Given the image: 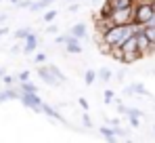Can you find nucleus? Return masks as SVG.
I'll return each mask as SVG.
<instances>
[{
    "mask_svg": "<svg viewBox=\"0 0 155 143\" xmlns=\"http://www.w3.org/2000/svg\"><path fill=\"white\" fill-rule=\"evenodd\" d=\"M151 4H153V11H155V0H153V2H151Z\"/></svg>",
    "mask_w": 155,
    "mask_h": 143,
    "instance_id": "nucleus-37",
    "label": "nucleus"
},
{
    "mask_svg": "<svg viewBox=\"0 0 155 143\" xmlns=\"http://www.w3.org/2000/svg\"><path fill=\"white\" fill-rule=\"evenodd\" d=\"M120 48H122V53H130V51H138L136 48V34H132L130 38H126L122 44H120Z\"/></svg>",
    "mask_w": 155,
    "mask_h": 143,
    "instance_id": "nucleus-9",
    "label": "nucleus"
},
{
    "mask_svg": "<svg viewBox=\"0 0 155 143\" xmlns=\"http://www.w3.org/2000/svg\"><path fill=\"white\" fill-rule=\"evenodd\" d=\"M48 70H51V74L52 76H54V78H57V80H59V82H61V84H63V80H65V76H63V72L59 70V68H57V65H48Z\"/></svg>",
    "mask_w": 155,
    "mask_h": 143,
    "instance_id": "nucleus-17",
    "label": "nucleus"
},
{
    "mask_svg": "<svg viewBox=\"0 0 155 143\" xmlns=\"http://www.w3.org/2000/svg\"><path fill=\"white\" fill-rule=\"evenodd\" d=\"M136 48L140 51V55H149V48H151V40L145 36V32H138L136 34Z\"/></svg>",
    "mask_w": 155,
    "mask_h": 143,
    "instance_id": "nucleus-4",
    "label": "nucleus"
},
{
    "mask_svg": "<svg viewBox=\"0 0 155 143\" xmlns=\"http://www.w3.org/2000/svg\"><path fill=\"white\" fill-rule=\"evenodd\" d=\"M143 32L151 42H155V25H143Z\"/></svg>",
    "mask_w": 155,
    "mask_h": 143,
    "instance_id": "nucleus-19",
    "label": "nucleus"
},
{
    "mask_svg": "<svg viewBox=\"0 0 155 143\" xmlns=\"http://www.w3.org/2000/svg\"><path fill=\"white\" fill-rule=\"evenodd\" d=\"M126 114H128V118H130V122H132V126H138V118L143 116V112H140V110L130 107V110H126Z\"/></svg>",
    "mask_w": 155,
    "mask_h": 143,
    "instance_id": "nucleus-13",
    "label": "nucleus"
},
{
    "mask_svg": "<svg viewBox=\"0 0 155 143\" xmlns=\"http://www.w3.org/2000/svg\"><path fill=\"white\" fill-rule=\"evenodd\" d=\"M19 89H4V91H0V103H4V101H11V99H19Z\"/></svg>",
    "mask_w": 155,
    "mask_h": 143,
    "instance_id": "nucleus-8",
    "label": "nucleus"
},
{
    "mask_svg": "<svg viewBox=\"0 0 155 143\" xmlns=\"http://www.w3.org/2000/svg\"><path fill=\"white\" fill-rule=\"evenodd\" d=\"M69 34L76 36V38H84V36H86V23H76L69 30Z\"/></svg>",
    "mask_w": 155,
    "mask_h": 143,
    "instance_id": "nucleus-12",
    "label": "nucleus"
},
{
    "mask_svg": "<svg viewBox=\"0 0 155 143\" xmlns=\"http://www.w3.org/2000/svg\"><path fill=\"white\" fill-rule=\"evenodd\" d=\"M65 44H67V53H82V44H80V38H76V36H71V34H67L65 36Z\"/></svg>",
    "mask_w": 155,
    "mask_h": 143,
    "instance_id": "nucleus-6",
    "label": "nucleus"
},
{
    "mask_svg": "<svg viewBox=\"0 0 155 143\" xmlns=\"http://www.w3.org/2000/svg\"><path fill=\"white\" fill-rule=\"evenodd\" d=\"M19 99H21V103L25 107H31L34 112H42V101H40L38 93H21Z\"/></svg>",
    "mask_w": 155,
    "mask_h": 143,
    "instance_id": "nucleus-3",
    "label": "nucleus"
},
{
    "mask_svg": "<svg viewBox=\"0 0 155 143\" xmlns=\"http://www.w3.org/2000/svg\"><path fill=\"white\" fill-rule=\"evenodd\" d=\"M29 0H17V6H23V9H29Z\"/></svg>",
    "mask_w": 155,
    "mask_h": 143,
    "instance_id": "nucleus-29",
    "label": "nucleus"
},
{
    "mask_svg": "<svg viewBox=\"0 0 155 143\" xmlns=\"http://www.w3.org/2000/svg\"><path fill=\"white\" fill-rule=\"evenodd\" d=\"M4 19H6V15H0V23H2V21H4Z\"/></svg>",
    "mask_w": 155,
    "mask_h": 143,
    "instance_id": "nucleus-35",
    "label": "nucleus"
},
{
    "mask_svg": "<svg viewBox=\"0 0 155 143\" xmlns=\"http://www.w3.org/2000/svg\"><path fill=\"white\" fill-rule=\"evenodd\" d=\"M94 78H97V72H92V70H88L86 74H84V82H86V84H92Z\"/></svg>",
    "mask_w": 155,
    "mask_h": 143,
    "instance_id": "nucleus-23",
    "label": "nucleus"
},
{
    "mask_svg": "<svg viewBox=\"0 0 155 143\" xmlns=\"http://www.w3.org/2000/svg\"><path fill=\"white\" fill-rule=\"evenodd\" d=\"M138 59H143L140 51H130V53H122V63H134V61H138Z\"/></svg>",
    "mask_w": 155,
    "mask_h": 143,
    "instance_id": "nucleus-11",
    "label": "nucleus"
},
{
    "mask_svg": "<svg viewBox=\"0 0 155 143\" xmlns=\"http://www.w3.org/2000/svg\"><path fill=\"white\" fill-rule=\"evenodd\" d=\"M27 78H29V72H21V74H17V80H19V82H23V80H27Z\"/></svg>",
    "mask_w": 155,
    "mask_h": 143,
    "instance_id": "nucleus-27",
    "label": "nucleus"
},
{
    "mask_svg": "<svg viewBox=\"0 0 155 143\" xmlns=\"http://www.w3.org/2000/svg\"><path fill=\"white\" fill-rule=\"evenodd\" d=\"M113 25H126V23H134V4L128 9H113L109 15Z\"/></svg>",
    "mask_w": 155,
    "mask_h": 143,
    "instance_id": "nucleus-2",
    "label": "nucleus"
},
{
    "mask_svg": "<svg viewBox=\"0 0 155 143\" xmlns=\"http://www.w3.org/2000/svg\"><path fill=\"white\" fill-rule=\"evenodd\" d=\"M15 80H17V78H15V76H6V74H4V76H2V82H4V84H6V86H11V84H13V82H15Z\"/></svg>",
    "mask_w": 155,
    "mask_h": 143,
    "instance_id": "nucleus-25",
    "label": "nucleus"
},
{
    "mask_svg": "<svg viewBox=\"0 0 155 143\" xmlns=\"http://www.w3.org/2000/svg\"><path fill=\"white\" fill-rule=\"evenodd\" d=\"M97 76H99V78H101V82H109V80H111V76H113V74H111V70H107V68H103V70L99 72V74H97Z\"/></svg>",
    "mask_w": 155,
    "mask_h": 143,
    "instance_id": "nucleus-20",
    "label": "nucleus"
},
{
    "mask_svg": "<svg viewBox=\"0 0 155 143\" xmlns=\"http://www.w3.org/2000/svg\"><path fill=\"white\" fill-rule=\"evenodd\" d=\"M4 74H6V70H4V68H0V78H2Z\"/></svg>",
    "mask_w": 155,
    "mask_h": 143,
    "instance_id": "nucleus-34",
    "label": "nucleus"
},
{
    "mask_svg": "<svg viewBox=\"0 0 155 143\" xmlns=\"http://www.w3.org/2000/svg\"><path fill=\"white\" fill-rule=\"evenodd\" d=\"M111 4V9H128L134 4V0H107Z\"/></svg>",
    "mask_w": 155,
    "mask_h": 143,
    "instance_id": "nucleus-15",
    "label": "nucleus"
},
{
    "mask_svg": "<svg viewBox=\"0 0 155 143\" xmlns=\"http://www.w3.org/2000/svg\"><path fill=\"white\" fill-rule=\"evenodd\" d=\"M44 61H46V55L44 53H38L36 55V63H44Z\"/></svg>",
    "mask_w": 155,
    "mask_h": 143,
    "instance_id": "nucleus-28",
    "label": "nucleus"
},
{
    "mask_svg": "<svg viewBox=\"0 0 155 143\" xmlns=\"http://www.w3.org/2000/svg\"><path fill=\"white\" fill-rule=\"evenodd\" d=\"M29 32H31V27H25V30H17V32H15V38H17V40H25Z\"/></svg>",
    "mask_w": 155,
    "mask_h": 143,
    "instance_id": "nucleus-22",
    "label": "nucleus"
},
{
    "mask_svg": "<svg viewBox=\"0 0 155 143\" xmlns=\"http://www.w3.org/2000/svg\"><path fill=\"white\" fill-rule=\"evenodd\" d=\"M69 2H71V0H69Z\"/></svg>",
    "mask_w": 155,
    "mask_h": 143,
    "instance_id": "nucleus-38",
    "label": "nucleus"
},
{
    "mask_svg": "<svg viewBox=\"0 0 155 143\" xmlns=\"http://www.w3.org/2000/svg\"><path fill=\"white\" fill-rule=\"evenodd\" d=\"M6 2H13V4H17V0H6Z\"/></svg>",
    "mask_w": 155,
    "mask_h": 143,
    "instance_id": "nucleus-36",
    "label": "nucleus"
},
{
    "mask_svg": "<svg viewBox=\"0 0 155 143\" xmlns=\"http://www.w3.org/2000/svg\"><path fill=\"white\" fill-rule=\"evenodd\" d=\"M101 135H103L105 139H115V128H109V126H101Z\"/></svg>",
    "mask_w": 155,
    "mask_h": 143,
    "instance_id": "nucleus-18",
    "label": "nucleus"
},
{
    "mask_svg": "<svg viewBox=\"0 0 155 143\" xmlns=\"http://www.w3.org/2000/svg\"><path fill=\"white\" fill-rule=\"evenodd\" d=\"M54 17H57V11H46V13H44V17H42V19H44V21H46V23H51L52 19H54Z\"/></svg>",
    "mask_w": 155,
    "mask_h": 143,
    "instance_id": "nucleus-24",
    "label": "nucleus"
},
{
    "mask_svg": "<svg viewBox=\"0 0 155 143\" xmlns=\"http://www.w3.org/2000/svg\"><path fill=\"white\" fill-rule=\"evenodd\" d=\"M57 30H59V27H57V25L52 23V25H48V27H46L44 32H46V34H57Z\"/></svg>",
    "mask_w": 155,
    "mask_h": 143,
    "instance_id": "nucleus-30",
    "label": "nucleus"
},
{
    "mask_svg": "<svg viewBox=\"0 0 155 143\" xmlns=\"http://www.w3.org/2000/svg\"><path fill=\"white\" fill-rule=\"evenodd\" d=\"M38 76H40V78L48 84V86H61V82H59V80H57V78L51 74V70H48V68H38Z\"/></svg>",
    "mask_w": 155,
    "mask_h": 143,
    "instance_id": "nucleus-5",
    "label": "nucleus"
},
{
    "mask_svg": "<svg viewBox=\"0 0 155 143\" xmlns=\"http://www.w3.org/2000/svg\"><path fill=\"white\" fill-rule=\"evenodd\" d=\"M42 112H44L46 116H51V118L59 120V122H63V124H67V122H65V118H63V116H61V114H59V112H57L54 107H51V105H46V103H42Z\"/></svg>",
    "mask_w": 155,
    "mask_h": 143,
    "instance_id": "nucleus-10",
    "label": "nucleus"
},
{
    "mask_svg": "<svg viewBox=\"0 0 155 143\" xmlns=\"http://www.w3.org/2000/svg\"><path fill=\"white\" fill-rule=\"evenodd\" d=\"M52 2H54V0H38V2H31V4H29V11H34V13H36V11H42V9L51 6Z\"/></svg>",
    "mask_w": 155,
    "mask_h": 143,
    "instance_id": "nucleus-14",
    "label": "nucleus"
},
{
    "mask_svg": "<svg viewBox=\"0 0 155 143\" xmlns=\"http://www.w3.org/2000/svg\"><path fill=\"white\" fill-rule=\"evenodd\" d=\"M19 93H38V86L23 80V82H19Z\"/></svg>",
    "mask_w": 155,
    "mask_h": 143,
    "instance_id": "nucleus-16",
    "label": "nucleus"
},
{
    "mask_svg": "<svg viewBox=\"0 0 155 143\" xmlns=\"http://www.w3.org/2000/svg\"><path fill=\"white\" fill-rule=\"evenodd\" d=\"M113 91H105V103H111V101H115V99H113Z\"/></svg>",
    "mask_w": 155,
    "mask_h": 143,
    "instance_id": "nucleus-26",
    "label": "nucleus"
},
{
    "mask_svg": "<svg viewBox=\"0 0 155 143\" xmlns=\"http://www.w3.org/2000/svg\"><path fill=\"white\" fill-rule=\"evenodd\" d=\"M78 9H80V4H78V2H74V4H69V13H76Z\"/></svg>",
    "mask_w": 155,
    "mask_h": 143,
    "instance_id": "nucleus-31",
    "label": "nucleus"
},
{
    "mask_svg": "<svg viewBox=\"0 0 155 143\" xmlns=\"http://www.w3.org/2000/svg\"><path fill=\"white\" fill-rule=\"evenodd\" d=\"M153 15H155V11L151 2H136L134 4V23L145 25Z\"/></svg>",
    "mask_w": 155,
    "mask_h": 143,
    "instance_id": "nucleus-1",
    "label": "nucleus"
},
{
    "mask_svg": "<svg viewBox=\"0 0 155 143\" xmlns=\"http://www.w3.org/2000/svg\"><path fill=\"white\" fill-rule=\"evenodd\" d=\"M109 55H111L113 59H117V61H122V48L117 47V44H115V47H109Z\"/></svg>",
    "mask_w": 155,
    "mask_h": 143,
    "instance_id": "nucleus-21",
    "label": "nucleus"
},
{
    "mask_svg": "<svg viewBox=\"0 0 155 143\" xmlns=\"http://www.w3.org/2000/svg\"><path fill=\"white\" fill-rule=\"evenodd\" d=\"M38 44H40V38H38L34 32H29V34H27V38H25V47H23V53H27V55H29V53H34V51L38 48Z\"/></svg>",
    "mask_w": 155,
    "mask_h": 143,
    "instance_id": "nucleus-7",
    "label": "nucleus"
},
{
    "mask_svg": "<svg viewBox=\"0 0 155 143\" xmlns=\"http://www.w3.org/2000/svg\"><path fill=\"white\" fill-rule=\"evenodd\" d=\"M124 76H126V70H120V72H117V74H115V78H117V80H122Z\"/></svg>",
    "mask_w": 155,
    "mask_h": 143,
    "instance_id": "nucleus-32",
    "label": "nucleus"
},
{
    "mask_svg": "<svg viewBox=\"0 0 155 143\" xmlns=\"http://www.w3.org/2000/svg\"><path fill=\"white\" fill-rule=\"evenodd\" d=\"M8 34V27H0V36H6Z\"/></svg>",
    "mask_w": 155,
    "mask_h": 143,
    "instance_id": "nucleus-33",
    "label": "nucleus"
}]
</instances>
